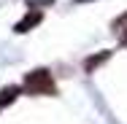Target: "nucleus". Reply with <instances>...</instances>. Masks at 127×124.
Returning <instances> with one entry per match:
<instances>
[{"mask_svg":"<svg viewBox=\"0 0 127 124\" xmlns=\"http://www.w3.org/2000/svg\"><path fill=\"white\" fill-rule=\"evenodd\" d=\"M27 3H30V8H38L41 3H54V0H27Z\"/></svg>","mask_w":127,"mask_h":124,"instance_id":"5","label":"nucleus"},{"mask_svg":"<svg viewBox=\"0 0 127 124\" xmlns=\"http://www.w3.org/2000/svg\"><path fill=\"white\" fill-rule=\"evenodd\" d=\"M41 19H43V14H41L38 8H32V11H27L25 16L16 22V27H14V30H16L19 35H22V32H30L32 27H38V25H41Z\"/></svg>","mask_w":127,"mask_h":124,"instance_id":"2","label":"nucleus"},{"mask_svg":"<svg viewBox=\"0 0 127 124\" xmlns=\"http://www.w3.org/2000/svg\"><path fill=\"white\" fill-rule=\"evenodd\" d=\"M16 97H19V86H5V89H0V108L11 105Z\"/></svg>","mask_w":127,"mask_h":124,"instance_id":"3","label":"nucleus"},{"mask_svg":"<svg viewBox=\"0 0 127 124\" xmlns=\"http://www.w3.org/2000/svg\"><path fill=\"white\" fill-rule=\"evenodd\" d=\"M25 89L30 95H57V84H54L51 73L43 70V68H38V70L25 75Z\"/></svg>","mask_w":127,"mask_h":124,"instance_id":"1","label":"nucleus"},{"mask_svg":"<svg viewBox=\"0 0 127 124\" xmlns=\"http://www.w3.org/2000/svg\"><path fill=\"white\" fill-rule=\"evenodd\" d=\"M105 59H108V51H100L97 57H89V59L84 62V68H87V73H92L95 68H100V65L105 62Z\"/></svg>","mask_w":127,"mask_h":124,"instance_id":"4","label":"nucleus"},{"mask_svg":"<svg viewBox=\"0 0 127 124\" xmlns=\"http://www.w3.org/2000/svg\"><path fill=\"white\" fill-rule=\"evenodd\" d=\"M76 3H87V0H76Z\"/></svg>","mask_w":127,"mask_h":124,"instance_id":"6","label":"nucleus"},{"mask_svg":"<svg viewBox=\"0 0 127 124\" xmlns=\"http://www.w3.org/2000/svg\"><path fill=\"white\" fill-rule=\"evenodd\" d=\"M125 43H127V32H125Z\"/></svg>","mask_w":127,"mask_h":124,"instance_id":"7","label":"nucleus"}]
</instances>
